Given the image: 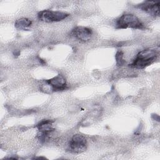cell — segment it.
I'll return each instance as SVG.
<instances>
[{
	"label": "cell",
	"instance_id": "1",
	"mask_svg": "<svg viewBox=\"0 0 160 160\" xmlns=\"http://www.w3.org/2000/svg\"><path fill=\"white\" fill-rule=\"evenodd\" d=\"M158 54L159 50L153 49H144L137 54L131 65L139 69L144 68L152 64L156 59Z\"/></svg>",
	"mask_w": 160,
	"mask_h": 160
},
{
	"label": "cell",
	"instance_id": "2",
	"mask_svg": "<svg viewBox=\"0 0 160 160\" xmlns=\"http://www.w3.org/2000/svg\"><path fill=\"white\" fill-rule=\"evenodd\" d=\"M116 28L142 29L144 28V25L136 16L132 14H125L116 21Z\"/></svg>",
	"mask_w": 160,
	"mask_h": 160
},
{
	"label": "cell",
	"instance_id": "3",
	"mask_svg": "<svg viewBox=\"0 0 160 160\" xmlns=\"http://www.w3.org/2000/svg\"><path fill=\"white\" fill-rule=\"evenodd\" d=\"M68 16L69 14L66 12L51 10H44L38 13L39 19L47 22L59 21L66 18Z\"/></svg>",
	"mask_w": 160,
	"mask_h": 160
},
{
	"label": "cell",
	"instance_id": "4",
	"mask_svg": "<svg viewBox=\"0 0 160 160\" xmlns=\"http://www.w3.org/2000/svg\"><path fill=\"white\" fill-rule=\"evenodd\" d=\"M69 146L71 152L80 153L86 150L87 148V141L83 136L75 134L71 139Z\"/></svg>",
	"mask_w": 160,
	"mask_h": 160
},
{
	"label": "cell",
	"instance_id": "5",
	"mask_svg": "<svg viewBox=\"0 0 160 160\" xmlns=\"http://www.w3.org/2000/svg\"><path fill=\"white\" fill-rule=\"evenodd\" d=\"M52 121L50 120H43L37 125L39 130L38 138L40 141H45L54 131V129L52 128Z\"/></svg>",
	"mask_w": 160,
	"mask_h": 160
},
{
	"label": "cell",
	"instance_id": "6",
	"mask_svg": "<svg viewBox=\"0 0 160 160\" xmlns=\"http://www.w3.org/2000/svg\"><path fill=\"white\" fill-rule=\"evenodd\" d=\"M92 34V32L91 29L83 26H77L74 28L71 32V35L72 37L83 42L89 41L91 39Z\"/></svg>",
	"mask_w": 160,
	"mask_h": 160
},
{
	"label": "cell",
	"instance_id": "7",
	"mask_svg": "<svg viewBox=\"0 0 160 160\" xmlns=\"http://www.w3.org/2000/svg\"><path fill=\"white\" fill-rule=\"evenodd\" d=\"M46 82L53 91H62L67 88L66 79L61 74H58L50 79L46 80Z\"/></svg>",
	"mask_w": 160,
	"mask_h": 160
},
{
	"label": "cell",
	"instance_id": "8",
	"mask_svg": "<svg viewBox=\"0 0 160 160\" xmlns=\"http://www.w3.org/2000/svg\"><path fill=\"white\" fill-rule=\"evenodd\" d=\"M159 2L147 1L139 4L138 8L151 15L158 16L159 15Z\"/></svg>",
	"mask_w": 160,
	"mask_h": 160
},
{
	"label": "cell",
	"instance_id": "9",
	"mask_svg": "<svg viewBox=\"0 0 160 160\" xmlns=\"http://www.w3.org/2000/svg\"><path fill=\"white\" fill-rule=\"evenodd\" d=\"M32 24V21L27 18H21L15 22V27L20 30H28Z\"/></svg>",
	"mask_w": 160,
	"mask_h": 160
},
{
	"label": "cell",
	"instance_id": "10",
	"mask_svg": "<svg viewBox=\"0 0 160 160\" xmlns=\"http://www.w3.org/2000/svg\"><path fill=\"white\" fill-rule=\"evenodd\" d=\"M116 61H117V64L118 66L122 64V63L124 62V59H122V53L121 51H118L116 56Z\"/></svg>",
	"mask_w": 160,
	"mask_h": 160
}]
</instances>
